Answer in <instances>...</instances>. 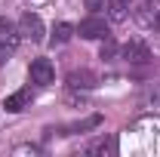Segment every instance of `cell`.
<instances>
[{
	"label": "cell",
	"mask_w": 160,
	"mask_h": 157,
	"mask_svg": "<svg viewBox=\"0 0 160 157\" xmlns=\"http://www.w3.org/2000/svg\"><path fill=\"white\" fill-rule=\"evenodd\" d=\"M71 34H74V25L62 22V25H56V31H52V43H68Z\"/></svg>",
	"instance_id": "obj_9"
},
{
	"label": "cell",
	"mask_w": 160,
	"mask_h": 157,
	"mask_svg": "<svg viewBox=\"0 0 160 157\" xmlns=\"http://www.w3.org/2000/svg\"><path fill=\"white\" fill-rule=\"evenodd\" d=\"M86 151H89V154H105V151H114V142H105V139H102V142H96V145H89Z\"/></svg>",
	"instance_id": "obj_10"
},
{
	"label": "cell",
	"mask_w": 160,
	"mask_h": 157,
	"mask_svg": "<svg viewBox=\"0 0 160 157\" xmlns=\"http://www.w3.org/2000/svg\"><path fill=\"white\" fill-rule=\"evenodd\" d=\"M114 53H117L114 40H108V37H105V43H102V59H114Z\"/></svg>",
	"instance_id": "obj_12"
},
{
	"label": "cell",
	"mask_w": 160,
	"mask_h": 157,
	"mask_svg": "<svg viewBox=\"0 0 160 157\" xmlns=\"http://www.w3.org/2000/svg\"><path fill=\"white\" fill-rule=\"evenodd\" d=\"M83 3H86V9H89V13H102V9H108V3H111V0H83Z\"/></svg>",
	"instance_id": "obj_11"
},
{
	"label": "cell",
	"mask_w": 160,
	"mask_h": 157,
	"mask_svg": "<svg viewBox=\"0 0 160 157\" xmlns=\"http://www.w3.org/2000/svg\"><path fill=\"white\" fill-rule=\"evenodd\" d=\"M77 34H80L83 40H105V37H108V25H105V19H102L99 13H92L89 19L80 22Z\"/></svg>",
	"instance_id": "obj_2"
},
{
	"label": "cell",
	"mask_w": 160,
	"mask_h": 157,
	"mask_svg": "<svg viewBox=\"0 0 160 157\" xmlns=\"http://www.w3.org/2000/svg\"><path fill=\"white\" fill-rule=\"evenodd\" d=\"M28 74H31V83H37V86H49V83L56 80V68H52V62H49V59H34Z\"/></svg>",
	"instance_id": "obj_4"
},
{
	"label": "cell",
	"mask_w": 160,
	"mask_h": 157,
	"mask_svg": "<svg viewBox=\"0 0 160 157\" xmlns=\"http://www.w3.org/2000/svg\"><path fill=\"white\" fill-rule=\"evenodd\" d=\"M123 59L132 62V65H145V62L151 59V49L142 40H129V43H123Z\"/></svg>",
	"instance_id": "obj_5"
},
{
	"label": "cell",
	"mask_w": 160,
	"mask_h": 157,
	"mask_svg": "<svg viewBox=\"0 0 160 157\" xmlns=\"http://www.w3.org/2000/svg\"><path fill=\"white\" fill-rule=\"evenodd\" d=\"M0 46H3L6 53H12V49L19 46V28L9 19H0Z\"/></svg>",
	"instance_id": "obj_6"
},
{
	"label": "cell",
	"mask_w": 160,
	"mask_h": 157,
	"mask_svg": "<svg viewBox=\"0 0 160 157\" xmlns=\"http://www.w3.org/2000/svg\"><path fill=\"white\" fill-rule=\"evenodd\" d=\"M68 83L74 86V89H89V86H96V74H89V71H74L71 77H68Z\"/></svg>",
	"instance_id": "obj_8"
},
{
	"label": "cell",
	"mask_w": 160,
	"mask_h": 157,
	"mask_svg": "<svg viewBox=\"0 0 160 157\" xmlns=\"http://www.w3.org/2000/svg\"><path fill=\"white\" fill-rule=\"evenodd\" d=\"M120 3H123V6H126V3H132V0H120Z\"/></svg>",
	"instance_id": "obj_14"
},
{
	"label": "cell",
	"mask_w": 160,
	"mask_h": 157,
	"mask_svg": "<svg viewBox=\"0 0 160 157\" xmlns=\"http://www.w3.org/2000/svg\"><path fill=\"white\" fill-rule=\"evenodd\" d=\"M3 56H6V49H3V46H0V62H3Z\"/></svg>",
	"instance_id": "obj_13"
},
{
	"label": "cell",
	"mask_w": 160,
	"mask_h": 157,
	"mask_svg": "<svg viewBox=\"0 0 160 157\" xmlns=\"http://www.w3.org/2000/svg\"><path fill=\"white\" fill-rule=\"evenodd\" d=\"M28 105H31V89H19V93H12V96L3 102L6 111H22V108H28Z\"/></svg>",
	"instance_id": "obj_7"
},
{
	"label": "cell",
	"mask_w": 160,
	"mask_h": 157,
	"mask_svg": "<svg viewBox=\"0 0 160 157\" xmlns=\"http://www.w3.org/2000/svg\"><path fill=\"white\" fill-rule=\"evenodd\" d=\"M132 19L145 31H160V0H139L132 9Z\"/></svg>",
	"instance_id": "obj_1"
},
{
	"label": "cell",
	"mask_w": 160,
	"mask_h": 157,
	"mask_svg": "<svg viewBox=\"0 0 160 157\" xmlns=\"http://www.w3.org/2000/svg\"><path fill=\"white\" fill-rule=\"evenodd\" d=\"M19 34L25 40H31V43H40V40H43V22H40V16L25 13L19 19Z\"/></svg>",
	"instance_id": "obj_3"
}]
</instances>
